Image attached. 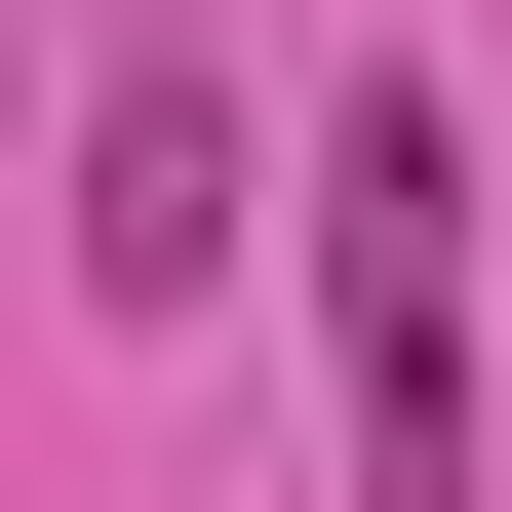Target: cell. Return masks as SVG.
I'll return each instance as SVG.
<instances>
[{"label": "cell", "mask_w": 512, "mask_h": 512, "mask_svg": "<svg viewBox=\"0 0 512 512\" xmlns=\"http://www.w3.org/2000/svg\"><path fill=\"white\" fill-rule=\"evenodd\" d=\"M79 276H119V316H197V276H237V119H197V79H119V119H79Z\"/></svg>", "instance_id": "cell-2"}, {"label": "cell", "mask_w": 512, "mask_h": 512, "mask_svg": "<svg viewBox=\"0 0 512 512\" xmlns=\"http://www.w3.org/2000/svg\"><path fill=\"white\" fill-rule=\"evenodd\" d=\"M434 276H473V119H434V79H316V355H355V512H473V355H434Z\"/></svg>", "instance_id": "cell-1"}]
</instances>
